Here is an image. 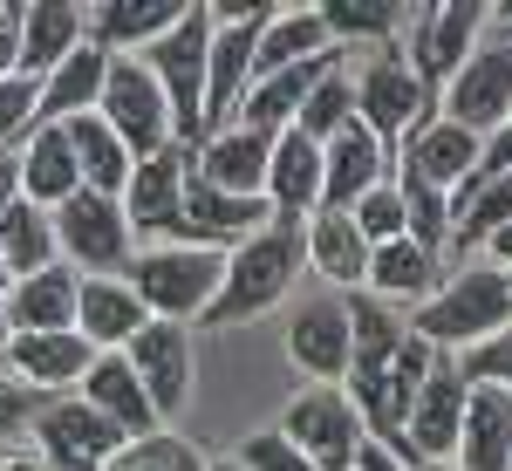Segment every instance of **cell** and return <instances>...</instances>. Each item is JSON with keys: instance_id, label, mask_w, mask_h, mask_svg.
<instances>
[{"instance_id": "obj_1", "label": "cell", "mask_w": 512, "mask_h": 471, "mask_svg": "<svg viewBox=\"0 0 512 471\" xmlns=\"http://www.w3.org/2000/svg\"><path fill=\"white\" fill-rule=\"evenodd\" d=\"M403 321H410V335H417L424 349L465 355L512 321V274L485 267V260H465V267H451V274L437 280V294L417 301Z\"/></svg>"}, {"instance_id": "obj_2", "label": "cell", "mask_w": 512, "mask_h": 471, "mask_svg": "<svg viewBox=\"0 0 512 471\" xmlns=\"http://www.w3.org/2000/svg\"><path fill=\"white\" fill-rule=\"evenodd\" d=\"M308 267V246H301V226H260V233L226 253V280H219V301L205 308V328H233V321H253V314L280 308L294 294V280Z\"/></svg>"}, {"instance_id": "obj_3", "label": "cell", "mask_w": 512, "mask_h": 471, "mask_svg": "<svg viewBox=\"0 0 512 471\" xmlns=\"http://www.w3.org/2000/svg\"><path fill=\"white\" fill-rule=\"evenodd\" d=\"M130 294L144 301L151 321H205V308L219 301V280H226V253H205V246H137V260L123 267Z\"/></svg>"}, {"instance_id": "obj_4", "label": "cell", "mask_w": 512, "mask_h": 471, "mask_svg": "<svg viewBox=\"0 0 512 471\" xmlns=\"http://www.w3.org/2000/svg\"><path fill=\"white\" fill-rule=\"evenodd\" d=\"M205 55H212V14H205V0L178 14V28L158 35L137 62L151 69V82L164 89V110H171V137L198 151L205 144Z\"/></svg>"}, {"instance_id": "obj_5", "label": "cell", "mask_w": 512, "mask_h": 471, "mask_svg": "<svg viewBox=\"0 0 512 471\" xmlns=\"http://www.w3.org/2000/svg\"><path fill=\"white\" fill-rule=\"evenodd\" d=\"M431 117H437V96L417 82V69L403 62V48H396V41L390 48H369V62H362V76H355V123H362L376 144H390V157H396V144Z\"/></svg>"}, {"instance_id": "obj_6", "label": "cell", "mask_w": 512, "mask_h": 471, "mask_svg": "<svg viewBox=\"0 0 512 471\" xmlns=\"http://www.w3.org/2000/svg\"><path fill=\"white\" fill-rule=\"evenodd\" d=\"M48 219H55V253H62V267H76L82 280L123 274V267L137 260V239H130V219H123L117 198L76 192L69 205H55Z\"/></svg>"}, {"instance_id": "obj_7", "label": "cell", "mask_w": 512, "mask_h": 471, "mask_svg": "<svg viewBox=\"0 0 512 471\" xmlns=\"http://www.w3.org/2000/svg\"><path fill=\"white\" fill-rule=\"evenodd\" d=\"M485 21H492V7L485 0H437V7H417V14H403V28H410V48H403V62L417 69L424 89H444V82L458 76L465 62H472L478 35H485Z\"/></svg>"}, {"instance_id": "obj_8", "label": "cell", "mask_w": 512, "mask_h": 471, "mask_svg": "<svg viewBox=\"0 0 512 471\" xmlns=\"http://www.w3.org/2000/svg\"><path fill=\"white\" fill-rule=\"evenodd\" d=\"M280 437L308 458L315 471H355V458H362V417H355L349 390H328V383H315V390H301L294 403H287V417H280Z\"/></svg>"}, {"instance_id": "obj_9", "label": "cell", "mask_w": 512, "mask_h": 471, "mask_svg": "<svg viewBox=\"0 0 512 471\" xmlns=\"http://www.w3.org/2000/svg\"><path fill=\"white\" fill-rule=\"evenodd\" d=\"M465 403H472V383L458 376V355H437L424 390H417V403H410V424H403V471L451 465V458H458Z\"/></svg>"}, {"instance_id": "obj_10", "label": "cell", "mask_w": 512, "mask_h": 471, "mask_svg": "<svg viewBox=\"0 0 512 471\" xmlns=\"http://www.w3.org/2000/svg\"><path fill=\"white\" fill-rule=\"evenodd\" d=\"M96 117L117 130V144L130 157H158V151L178 144V137H171V110H164V89L151 82V69H144L137 55H110V76H103Z\"/></svg>"}, {"instance_id": "obj_11", "label": "cell", "mask_w": 512, "mask_h": 471, "mask_svg": "<svg viewBox=\"0 0 512 471\" xmlns=\"http://www.w3.org/2000/svg\"><path fill=\"white\" fill-rule=\"evenodd\" d=\"M437 117L472 130V137H492L512 123V35L506 41H478L472 62L437 89Z\"/></svg>"}, {"instance_id": "obj_12", "label": "cell", "mask_w": 512, "mask_h": 471, "mask_svg": "<svg viewBox=\"0 0 512 471\" xmlns=\"http://www.w3.org/2000/svg\"><path fill=\"white\" fill-rule=\"evenodd\" d=\"M35 444H41V465L48 471H103L130 437L110 417H96L82 396H48L35 417Z\"/></svg>"}, {"instance_id": "obj_13", "label": "cell", "mask_w": 512, "mask_h": 471, "mask_svg": "<svg viewBox=\"0 0 512 471\" xmlns=\"http://www.w3.org/2000/svg\"><path fill=\"white\" fill-rule=\"evenodd\" d=\"M185 178H192V151L171 144L158 157H137L130 185H123V219H130V239L137 246H164L178 233V212H185Z\"/></svg>"}, {"instance_id": "obj_14", "label": "cell", "mask_w": 512, "mask_h": 471, "mask_svg": "<svg viewBox=\"0 0 512 471\" xmlns=\"http://www.w3.org/2000/svg\"><path fill=\"white\" fill-rule=\"evenodd\" d=\"M287 362H294L308 383H328V390L349 383L355 335H349V308H342V294H315L308 308H294V321H287Z\"/></svg>"}, {"instance_id": "obj_15", "label": "cell", "mask_w": 512, "mask_h": 471, "mask_svg": "<svg viewBox=\"0 0 512 471\" xmlns=\"http://www.w3.org/2000/svg\"><path fill=\"white\" fill-rule=\"evenodd\" d=\"M274 14L280 7H260L253 21L212 28V55H205V137L239 117V103H246V89H253V48H260V35H267Z\"/></svg>"}, {"instance_id": "obj_16", "label": "cell", "mask_w": 512, "mask_h": 471, "mask_svg": "<svg viewBox=\"0 0 512 471\" xmlns=\"http://www.w3.org/2000/svg\"><path fill=\"white\" fill-rule=\"evenodd\" d=\"M123 362L137 369V383L151 396V410H158V424H171L185 403H192V328H171V321H151Z\"/></svg>"}, {"instance_id": "obj_17", "label": "cell", "mask_w": 512, "mask_h": 471, "mask_svg": "<svg viewBox=\"0 0 512 471\" xmlns=\"http://www.w3.org/2000/svg\"><path fill=\"white\" fill-rule=\"evenodd\" d=\"M0 362H7V376H14L21 390H35V396H76L82 376H89V362H96V349L82 342L76 328H62V335H14Z\"/></svg>"}, {"instance_id": "obj_18", "label": "cell", "mask_w": 512, "mask_h": 471, "mask_svg": "<svg viewBox=\"0 0 512 471\" xmlns=\"http://www.w3.org/2000/svg\"><path fill=\"white\" fill-rule=\"evenodd\" d=\"M267 157H274V137H260L246 123H226L192 151V178L233 198H267Z\"/></svg>"}, {"instance_id": "obj_19", "label": "cell", "mask_w": 512, "mask_h": 471, "mask_svg": "<svg viewBox=\"0 0 512 471\" xmlns=\"http://www.w3.org/2000/svg\"><path fill=\"white\" fill-rule=\"evenodd\" d=\"M390 171H396L390 144H376L362 123H349L342 137L321 144V212H349L362 192L390 185Z\"/></svg>"}, {"instance_id": "obj_20", "label": "cell", "mask_w": 512, "mask_h": 471, "mask_svg": "<svg viewBox=\"0 0 512 471\" xmlns=\"http://www.w3.org/2000/svg\"><path fill=\"white\" fill-rule=\"evenodd\" d=\"M335 62H349V48H328V55H308V62L280 69V76L253 82L233 123H246V130H260V137H280V130H294V123H301V110H308V96H315V82L328 76Z\"/></svg>"}, {"instance_id": "obj_21", "label": "cell", "mask_w": 512, "mask_h": 471, "mask_svg": "<svg viewBox=\"0 0 512 471\" xmlns=\"http://www.w3.org/2000/svg\"><path fill=\"white\" fill-rule=\"evenodd\" d=\"M144 328H151V314H144V301L130 294V280H123V274L82 280V294H76V335L96 355H123Z\"/></svg>"}, {"instance_id": "obj_22", "label": "cell", "mask_w": 512, "mask_h": 471, "mask_svg": "<svg viewBox=\"0 0 512 471\" xmlns=\"http://www.w3.org/2000/svg\"><path fill=\"white\" fill-rule=\"evenodd\" d=\"M267 212L280 226H308L321 212V144L301 130H280L267 157Z\"/></svg>"}, {"instance_id": "obj_23", "label": "cell", "mask_w": 512, "mask_h": 471, "mask_svg": "<svg viewBox=\"0 0 512 471\" xmlns=\"http://www.w3.org/2000/svg\"><path fill=\"white\" fill-rule=\"evenodd\" d=\"M82 403L96 410V417H110L130 444H144V437H158V410H151V396H144V383H137V369L123 362V355H96L89 362V376H82Z\"/></svg>"}, {"instance_id": "obj_24", "label": "cell", "mask_w": 512, "mask_h": 471, "mask_svg": "<svg viewBox=\"0 0 512 471\" xmlns=\"http://www.w3.org/2000/svg\"><path fill=\"white\" fill-rule=\"evenodd\" d=\"M185 7H192V0H103V7L82 14V35L96 41L103 55H144L158 35L178 28Z\"/></svg>"}, {"instance_id": "obj_25", "label": "cell", "mask_w": 512, "mask_h": 471, "mask_svg": "<svg viewBox=\"0 0 512 471\" xmlns=\"http://www.w3.org/2000/svg\"><path fill=\"white\" fill-rule=\"evenodd\" d=\"M396 164H403V171H417L424 185H437V192L451 198L465 178H472L478 137H472V130H458V123H444V117H431V123H417V130L396 144Z\"/></svg>"}, {"instance_id": "obj_26", "label": "cell", "mask_w": 512, "mask_h": 471, "mask_svg": "<svg viewBox=\"0 0 512 471\" xmlns=\"http://www.w3.org/2000/svg\"><path fill=\"white\" fill-rule=\"evenodd\" d=\"M76 294H82V274L76 267H41V274L14 280L7 287V321H14V335H62V328H76Z\"/></svg>"}, {"instance_id": "obj_27", "label": "cell", "mask_w": 512, "mask_h": 471, "mask_svg": "<svg viewBox=\"0 0 512 471\" xmlns=\"http://www.w3.org/2000/svg\"><path fill=\"white\" fill-rule=\"evenodd\" d=\"M437 280H444V260L424 253L417 239H390V246H369V280H362V294H376V301H390V308H417V301H431Z\"/></svg>"}, {"instance_id": "obj_28", "label": "cell", "mask_w": 512, "mask_h": 471, "mask_svg": "<svg viewBox=\"0 0 512 471\" xmlns=\"http://www.w3.org/2000/svg\"><path fill=\"white\" fill-rule=\"evenodd\" d=\"M76 192H82V171H76V151H69L62 123H35L28 144H21V198L41 205V212H55Z\"/></svg>"}, {"instance_id": "obj_29", "label": "cell", "mask_w": 512, "mask_h": 471, "mask_svg": "<svg viewBox=\"0 0 512 471\" xmlns=\"http://www.w3.org/2000/svg\"><path fill=\"white\" fill-rule=\"evenodd\" d=\"M103 76H110V55L96 41H82L62 69H48L35 89V123H69V117H89L103 103Z\"/></svg>"}, {"instance_id": "obj_30", "label": "cell", "mask_w": 512, "mask_h": 471, "mask_svg": "<svg viewBox=\"0 0 512 471\" xmlns=\"http://www.w3.org/2000/svg\"><path fill=\"white\" fill-rule=\"evenodd\" d=\"M301 246H308V267H315L328 287L362 294V280H369V239L355 233L349 212H315V219L301 226Z\"/></svg>"}, {"instance_id": "obj_31", "label": "cell", "mask_w": 512, "mask_h": 471, "mask_svg": "<svg viewBox=\"0 0 512 471\" xmlns=\"http://www.w3.org/2000/svg\"><path fill=\"white\" fill-rule=\"evenodd\" d=\"M82 7L76 0H35L28 14H21V76H48V69H62L69 55L82 48Z\"/></svg>"}, {"instance_id": "obj_32", "label": "cell", "mask_w": 512, "mask_h": 471, "mask_svg": "<svg viewBox=\"0 0 512 471\" xmlns=\"http://www.w3.org/2000/svg\"><path fill=\"white\" fill-rule=\"evenodd\" d=\"M451 471H512V396H499V390H472Z\"/></svg>"}, {"instance_id": "obj_33", "label": "cell", "mask_w": 512, "mask_h": 471, "mask_svg": "<svg viewBox=\"0 0 512 471\" xmlns=\"http://www.w3.org/2000/svg\"><path fill=\"white\" fill-rule=\"evenodd\" d=\"M62 137H69V151H76V171H82V192H103V198H123L130 185V171H137V157L117 144V130L96 117H69L62 123Z\"/></svg>"}, {"instance_id": "obj_34", "label": "cell", "mask_w": 512, "mask_h": 471, "mask_svg": "<svg viewBox=\"0 0 512 471\" xmlns=\"http://www.w3.org/2000/svg\"><path fill=\"white\" fill-rule=\"evenodd\" d=\"M335 41L321 28V7H280L274 21H267V35L253 48V82L280 76V69H294V62H308V55H328Z\"/></svg>"}, {"instance_id": "obj_35", "label": "cell", "mask_w": 512, "mask_h": 471, "mask_svg": "<svg viewBox=\"0 0 512 471\" xmlns=\"http://www.w3.org/2000/svg\"><path fill=\"white\" fill-rule=\"evenodd\" d=\"M0 260H7V280H28L41 267H55L62 253H55V219L41 212V205H7L0 212Z\"/></svg>"}, {"instance_id": "obj_36", "label": "cell", "mask_w": 512, "mask_h": 471, "mask_svg": "<svg viewBox=\"0 0 512 471\" xmlns=\"http://www.w3.org/2000/svg\"><path fill=\"white\" fill-rule=\"evenodd\" d=\"M390 185L403 198V239H417L424 253L444 260V246H451V198L437 192V185H424L417 171H403V164L390 171Z\"/></svg>"}, {"instance_id": "obj_37", "label": "cell", "mask_w": 512, "mask_h": 471, "mask_svg": "<svg viewBox=\"0 0 512 471\" xmlns=\"http://www.w3.org/2000/svg\"><path fill=\"white\" fill-rule=\"evenodd\" d=\"M321 28H328L335 48H349V55H355V41L390 48V35L403 28V7L396 0H328L321 7Z\"/></svg>"}, {"instance_id": "obj_38", "label": "cell", "mask_w": 512, "mask_h": 471, "mask_svg": "<svg viewBox=\"0 0 512 471\" xmlns=\"http://www.w3.org/2000/svg\"><path fill=\"white\" fill-rule=\"evenodd\" d=\"M355 123V76H349V62H335L328 76L315 82V96H308V110H301V137H315V144H328V137H342Z\"/></svg>"}, {"instance_id": "obj_39", "label": "cell", "mask_w": 512, "mask_h": 471, "mask_svg": "<svg viewBox=\"0 0 512 471\" xmlns=\"http://www.w3.org/2000/svg\"><path fill=\"white\" fill-rule=\"evenodd\" d=\"M458 376H465L472 390H499V396H512V321L499 328V335H485L478 349L458 355Z\"/></svg>"}, {"instance_id": "obj_40", "label": "cell", "mask_w": 512, "mask_h": 471, "mask_svg": "<svg viewBox=\"0 0 512 471\" xmlns=\"http://www.w3.org/2000/svg\"><path fill=\"white\" fill-rule=\"evenodd\" d=\"M103 471H205V465H198L171 431H158V437H144V444H123Z\"/></svg>"}, {"instance_id": "obj_41", "label": "cell", "mask_w": 512, "mask_h": 471, "mask_svg": "<svg viewBox=\"0 0 512 471\" xmlns=\"http://www.w3.org/2000/svg\"><path fill=\"white\" fill-rule=\"evenodd\" d=\"M355 233L369 239V246H390V239H403V198H396V185H376V192H362L349 205Z\"/></svg>"}, {"instance_id": "obj_42", "label": "cell", "mask_w": 512, "mask_h": 471, "mask_svg": "<svg viewBox=\"0 0 512 471\" xmlns=\"http://www.w3.org/2000/svg\"><path fill=\"white\" fill-rule=\"evenodd\" d=\"M35 76H0V151H14V137L35 130Z\"/></svg>"}, {"instance_id": "obj_43", "label": "cell", "mask_w": 512, "mask_h": 471, "mask_svg": "<svg viewBox=\"0 0 512 471\" xmlns=\"http://www.w3.org/2000/svg\"><path fill=\"white\" fill-rule=\"evenodd\" d=\"M41 403H48V396L21 390L14 376H0V451H14V437H28V431H35Z\"/></svg>"}, {"instance_id": "obj_44", "label": "cell", "mask_w": 512, "mask_h": 471, "mask_svg": "<svg viewBox=\"0 0 512 471\" xmlns=\"http://www.w3.org/2000/svg\"><path fill=\"white\" fill-rule=\"evenodd\" d=\"M239 471H315L280 431H253L239 444Z\"/></svg>"}, {"instance_id": "obj_45", "label": "cell", "mask_w": 512, "mask_h": 471, "mask_svg": "<svg viewBox=\"0 0 512 471\" xmlns=\"http://www.w3.org/2000/svg\"><path fill=\"white\" fill-rule=\"evenodd\" d=\"M21 14L28 7H0V76H21Z\"/></svg>"}, {"instance_id": "obj_46", "label": "cell", "mask_w": 512, "mask_h": 471, "mask_svg": "<svg viewBox=\"0 0 512 471\" xmlns=\"http://www.w3.org/2000/svg\"><path fill=\"white\" fill-rule=\"evenodd\" d=\"M21 205V151H0V212Z\"/></svg>"}, {"instance_id": "obj_47", "label": "cell", "mask_w": 512, "mask_h": 471, "mask_svg": "<svg viewBox=\"0 0 512 471\" xmlns=\"http://www.w3.org/2000/svg\"><path fill=\"white\" fill-rule=\"evenodd\" d=\"M478 260H485V267H499V274H512V226H499V233L485 239V246H478Z\"/></svg>"}, {"instance_id": "obj_48", "label": "cell", "mask_w": 512, "mask_h": 471, "mask_svg": "<svg viewBox=\"0 0 512 471\" xmlns=\"http://www.w3.org/2000/svg\"><path fill=\"white\" fill-rule=\"evenodd\" d=\"M7 342H14V321H7V294H0V355H7Z\"/></svg>"}, {"instance_id": "obj_49", "label": "cell", "mask_w": 512, "mask_h": 471, "mask_svg": "<svg viewBox=\"0 0 512 471\" xmlns=\"http://www.w3.org/2000/svg\"><path fill=\"white\" fill-rule=\"evenodd\" d=\"M205 471H239V458H212V465H205Z\"/></svg>"}, {"instance_id": "obj_50", "label": "cell", "mask_w": 512, "mask_h": 471, "mask_svg": "<svg viewBox=\"0 0 512 471\" xmlns=\"http://www.w3.org/2000/svg\"><path fill=\"white\" fill-rule=\"evenodd\" d=\"M7 287H14V280H7V260H0V294H7Z\"/></svg>"}, {"instance_id": "obj_51", "label": "cell", "mask_w": 512, "mask_h": 471, "mask_svg": "<svg viewBox=\"0 0 512 471\" xmlns=\"http://www.w3.org/2000/svg\"><path fill=\"white\" fill-rule=\"evenodd\" d=\"M424 471H451V465H424Z\"/></svg>"}, {"instance_id": "obj_52", "label": "cell", "mask_w": 512, "mask_h": 471, "mask_svg": "<svg viewBox=\"0 0 512 471\" xmlns=\"http://www.w3.org/2000/svg\"><path fill=\"white\" fill-rule=\"evenodd\" d=\"M499 21H506V28H512V14H499Z\"/></svg>"}]
</instances>
